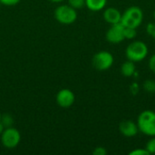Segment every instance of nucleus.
Here are the masks:
<instances>
[{
    "mask_svg": "<svg viewBox=\"0 0 155 155\" xmlns=\"http://www.w3.org/2000/svg\"><path fill=\"white\" fill-rule=\"evenodd\" d=\"M143 21V11L141 7L133 5L124 10L122 14L121 24L124 27H139Z\"/></svg>",
    "mask_w": 155,
    "mask_h": 155,
    "instance_id": "f257e3e1",
    "label": "nucleus"
},
{
    "mask_svg": "<svg viewBox=\"0 0 155 155\" xmlns=\"http://www.w3.org/2000/svg\"><path fill=\"white\" fill-rule=\"evenodd\" d=\"M139 132L146 136H155V112L152 110L143 111L136 122Z\"/></svg>",
    "mask_w": 155,
    "mask_h": 155,
    "instance_id": "f03ea898",
    "label": "nucleus"
},
{
    "mask_svg": "<svg viewBox=\"0 0 155 155\" xmlns=\"http://www.w3.org/2000/svg\"><path fill=\"white\" fill-rule=\"evenodd\" d=\"M148 46L143 41L132 42L125 50V55L127 59L134 63H138L145 59L148 55Z\"/></svg>",
    "mask_w": 155,
    "mask_h": 155,
    "instance_id": "7ed1b4c3",
    "label": "nucleus"
},
{
    "mask_svg": "<svg viewBox=\"0 0 155 155\" xmlns=\"http://www.w3.org/2000/svg\"><path fill=\"white\" fill-rule=\"evenodd\" d=\"M77 11L71 5H60L54 10L55 20L62 25H71L77 19Z\"/></svg>",
    "mask_w": 155,
    "mask_h": 155,
    "instance_id": "20e7f679",
    "label": "nucleus"
},
{
    "mask_svg": "<svg viewBox=\"0 0 155 155\" xmlns=\"http://www.w3.org/2000/svg\"><path fill=\"white\" fill-rule=\"evenodd\" d=\"M1 136V143L6 149L15 148L21 142V134L15 127L5 128Z\"/></svg>",
    "mask_w": 155,
    "mask_h": 155,
    "instance_id": "39448f33",
    "label": "nucleus"
},
{
    "mask_svg": "<svg viewBox=\"0 0 155 155\" xmlns=\"http://www.w3.org/2000/svg\"><path fill=\"white\" fill-rule=\"evenodd\" d=\"M114 58L108 51H100L93 57V65L98 71H106L114 64Z\"/></svg>",
    "mask_w": 155,
    "mask_h": 155,
    "instance_id": "423d86ee",
    "label": "nucleus"
},
{
    "mask_svg": "<svg viewBox=\"0 0 155 155\" xmlns=\"http://www.w3.org/2000/svg\"><path fill=\"white\" fill-rule=\"evenodd\" d=\"M106 40L111 44H119L122 43L124 38V26L121 24L111 25L110 28L107 30L105 35Z\"/></svg>",
    "mask_w": 155,
    "mask_h": 155,
    "instance_id": "0eeeda50",
    "label": "nucleus"
},
{
    "mask_svg": "<svg viewBox=\"0 0 155 155\" xmlns=\"http://www.w3.org/2000/svg\"><path fill=\"white\" fill-rule=\"evenodd\" d=\"M56 104L62 108L71 107L75 101V95L74 92L68 88L61 89L55 96Z\"/></svg>",
    "mask_w": 155,
    "mask_h": 155,
    "instance_id": "6e6552de",
    "label": "nucleus"
},
{
    "mask_svg": "<svg viewBox=\"0 0 155 155\" xmlns=\"http://www.w3.org/2000/svg\"><path fill=\"white\" fill-rule=\"evenodd\" d=\"M119 131L124 137H128V138L134 137L139 133L137 124L131 120L123 121L119 124Z\"/></svg>",
    "mask_w": 155,
    "mask_h": 155,
    "instance_id": "1a4fd4ad",
    "label": "nucleus"
},
{
    "mask_svg": "<svg viewBox=\"0 0 155 155\" xmlns=\"http://www.w3.org/2000/svg\"><path fill=\"white\" fill-rule=\"evenodd\" d=\"M103 16L106 23L110 25H114L121 23L122 13L115 7H108L104 11Z\"/></svg>",
    "mask_w": 155,
    "mask_h": 155,
    "instance_id": "9d476101",
    "label": "nucleus"
},
{
    "mask_svg": "<svg viewBox=\"0 0 155 155\" xmlns=\"http://www.w3.org/2000/svg\"><path fill=\"white\" fill-rule=\"evenodd\" d=\"M107 0H85V6L93 11V12H98L106 6Z\"/></svg>",
    "mask_w": 155,
    "mask_h": 155,
    "instance_id": "9b49d317",
    "label": "nucleus"
},
{
    "mask_svg": "<svg viewBox=\"0 0 155 155\" xmlns=\"http://www.w3.org/2000/svg\"><path fill=\"white\" fill-rule=\"evenodd\" d=\"M136 72V66L135 63L133 61H125L122 66H121V73L125 77H131L134 75V74Z\"/></svg>",
    "mask_w": 155,
    "mask_h": 155,
    "instance_id": "f8f14e48",
    "label": "nucleus"
},
{
    "mask_svg": "<svg viewBox=\"0 0 155 155\" xmlns=\"http://www.w3.org/2000/svg\"><path fill=\"white\" fill-rule=\"evenodd\" d=\"M0 123L4 125L5 128L12 127L14 124V118L10 114H4L1 115Z\"/></svg>",
    "mask_w": 155,
    "mask_h": 155,
    "instance_id": "ddd939ff",
    "label": "nucleus"
},
{
    "mask_svg": "<svg viewBox=\"0 0 155 155\" xmlns=\"http://www.w3.org/2000/svg\"><path fill=\"white\" fill-rule=\"evenodd\" d=\"M143 90L146 93L149 94H154L155 93V81L153 79H148L146 81H144L143 84Z\"/></svg>",
    "mask_w": 155,
    "mask_h": 155,
    "instance_id": "4468645a",
    "label": "nucleus"
},
{
    "mask_svg": "<svg viewBox=\"0 0 155 155\" xmlns=\"http://www.w3.org/2000/svg\"><path fill=\"white\" fill-rule=\"evenodd\" d=\"M137 35L136 28L124 27V38L125 39H134Z\"/></svg>",
    "mask_w": 155,
    "mask_h": 155,
    "instance_id": "2eb2a0df",
    "label": "nucleus"
},
{
    "mask_svg": "<svg viewBox=\"0 0 155 155\" xmlns=\"http://www.w3.org/2000/svg\"><path fill=\"white\" fill-rule=\"evenodd\" d=\"M67 1H68V5L76 10L81 9L85 5V0H67Z\"/></svg>",
    "mask_w": 155,
    "mask_h": 155,
    "instance_id": "dca6fc26",
    "label": "nucleus"
},
{
    "mask_svg": "<svg viewBox=\"0 0 155 155\" xmlns=\"http://www.w3.org/2000/svg\"><path fill=\"white\" fill-rule=\"evenodd\" d=\"M145 149L150 154H155V136H153L146 143Z\"/></svg>",
    "mask_w": 155,
    "mask_h": 155,
    "instance_id": "f3484780",
    "label": "nucleus"
},
{
    "mask_svg": "<svg viewBox=\"0 0 155 155\" xmlns=\"http://www.w3.org/2000/svg\"><path fill=\"white\" fill-rule=\"evenodd\" d=\"M146 33L153 38L155 39V22L149 23L146 25Z\"/></svg>",
    "mask_w": 155,
    "mask_h": 155,
    "instance_id": "a211bd4d",
    "label": "nucleus"
},
{
    "mask_svg": "<svg viewBox=\"0 0 155 155\" xmlns=\"http://www.w3.org/2000/svg\"><path fill=\"white\" fill-rule=\"evenodd\" d=\"M129 155H150V153H148V151L145 148L144 149L137 148V149L133 150L132 152H130Z\"/></svg>",
    "mask_w": 155,
    "mask_h": 155,
    "instance_id": "6ab92c4d",
    "label": "nucleus"
},
{
    "mask_svg": "<svg viewBox=\"0 0 155 155\" xmlns=\"http://www.w3.org/2000/svg\"><path fill=\"white\" fill-rule=\"evenodd\" d=\"M21 0H0V5L5 6H14L20 3Z\"/></svg>",
    "mask_w": 155,
    "mask_h": 155,
    "instance_id": "aec40b11",
    "label": "nucleus"
},
{
    "mask_svg": "<svg viewBox=\"0 0 155 155\" xmlns=\"http://www.w3.org/2000/svg\"><path fill=\"white\" fill-rule=\"evenodd\" d=\"M140 91V84L136 82L133 83L131 85H130V92L133 95H136Z\"/></svg>",
    "mask_w": 155,
    "mask_h": 155,
    "instance_id": "412c9836",
    "label": "nucleus"
},
{
    "mask_svg": "<svg viewBox=\"0 0 155 155\" xmlns=\"http://www.w3.org/2000/svg\"><path fill=\"white\" fill-rule=\"evenodd\" d=\"M93 154L94 155H106L107 154V151L105 148L102 147V146H99V147H96L94 151H93Z\"/></svg>",
    "mask_w": 155,
    "mask_h": 155,
    "instance_id": "4be33fe9",
    "label": "nucleus"
},
{
    "mask_svg": "<svg viewBox=\"0 0 155 155\" xmlns=\"http://www.w3.org/2000/svg\"><path fill=\"white\" fill-rule=\"evenodd\" d=\"M148 66H149V68H150V70H151L152 72L155 73V54H153L150 57L149 62H148Z\"/></svg>",
    "mask_w": 155,
    "mask_h": 155,
    "instance_id": "5701e85b",
    "label": "nucleus"
},
{
    "mask_svg": "<svg viewBox=\"0 0 155 155\" xmlns=\"http://www.w3.org/2000/svg\"><path fill=\"white\" fill-rule=\"evenodd\" d=\"M4 130H5V127H4V125L0 123V135L2 134V133H3Z\"/></svg>",
    "mask_w": 155,
    "mask_h": 155,
    "instance_id": "b1692460",
    "label": "nucleus"
},
{
    "mask_svg": "<svg viewBox=\"0 0 155 155\" xmlns=\"http://www.w3.org/2000/svg\"><path fill=\"white\" fill-rule=\"evenodd\" d=\"M49 1L54 2V3H61V2H63V1H64V0H49Z\"/></svg>",
    "mask_w": 155,
    "mask_h": 155,
    "instance_id": "393cba45",
    "label": "nucleus"
},
{
    "mask_svg": "<svg viewBox=\"0 0 155 155\" xmlns=\"http://www.w3.org/2000/svg\"><path fill=\"white\" fill-rule=\"evenodd\" d=\"M153 18H154V20H155V10H154V12H153Z\"/></svg>",
    "mask_w": 155,
    "mask_h": 155,
    "instance_id": "a878e982",
    "label": "nucleus"
},
{
    "mask_svg": "<svg viewBox=\"0 0 155 155\" xmlns=\"http://www.w3.org/2000/svg\"><path fill=\"white\" fill-rule=\"evenodd\" d=\"M1 115H2V114H1V113H0V119H1Z\"/></svg>",
    "mask_w": 155,
    "mask_h": 155,
    "instance_id": "bb28decb",
    "label": "nucleus"
}]
</instances>
